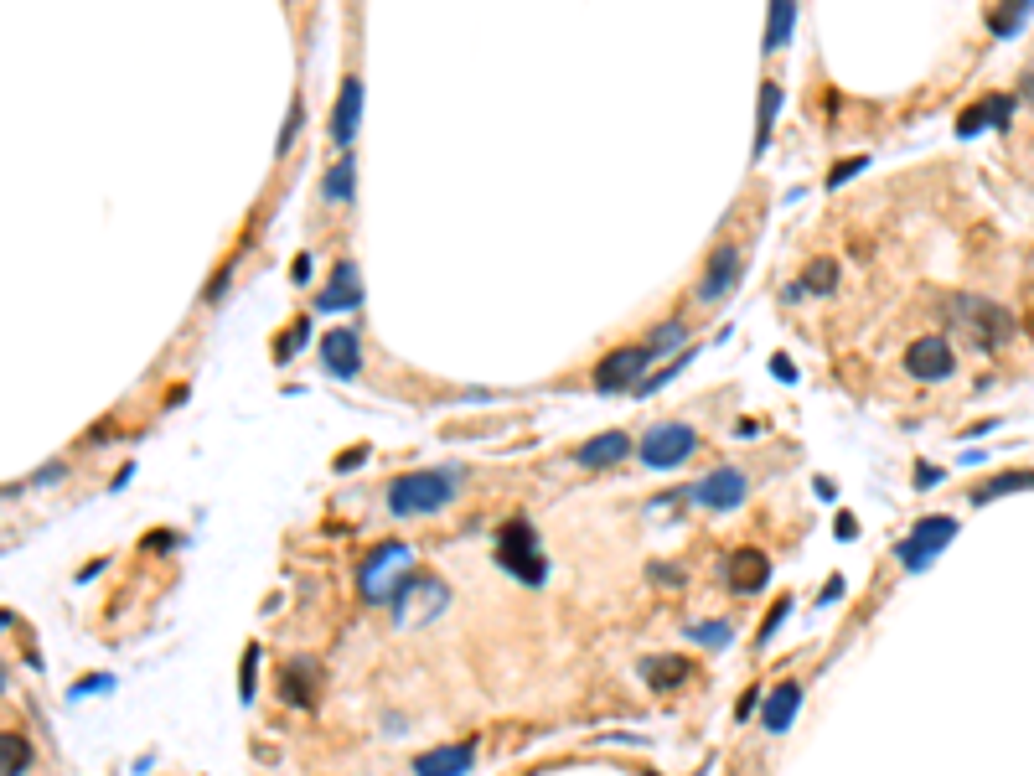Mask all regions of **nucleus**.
<instances>
[{
    "label": "nucleus",
    "instance_id": "1",
    "mask_svg": "<svg viewBox=\"0 0 1034 776\" xmlns=\"http://www.w3.org/2000/svg\"><path fill=\"white\" fill-rule=\"evenodd\" d=\"M947 321L957 326L972 347H983V352L1019 337L1014 311H1003L998 301H988V295H952V301H947Z\"/></svg>",
    "mask_w": 1034,
    "mask_h": 776
},
{
    "label": "nucleus",
    "instance_id": "2",
    "mask_svg": "<svg viewBox=\"0 0 1034 776\" xmlns=\"http://www.w3.org/2000/svg\"><path fill=\"white\" fill-rule=\"evenodd\" d=\"M455 497V471H404L388 482V513L393 518H419L440 513Z\"/></svg>",
    "mask_w": 1034,
    "mask_h": 776
},
{
    "label": "nucleus",
    "instance_id": "3",
    "mask_svg": "<svg viewBox=\"0 0 1034 776\" xmlns=\"http://www.w3.org/2000/svg\"><path fill=\"white\" fill-rule=\"evenodd\" d=\"M445 606H450V585L440 575H404V585L388 595V616H393V626H404V632L430 626Z\"/></svg>",
    "mask_w": 1034,
    "mask_h": 776
},
{
    "label": "nucleus",
    "instance_id": "4",
    "mask_svg": "<svg viewBox=\"0 0 1034 776\" xmlns=\"http://www.w3.org/2000/svg\"><path fill=\"white\" fill-rule=\"evenodd\" d=\"M497 564L507 575H517L528 590H538L543 580H549V559H543V549H538V533H533V523L528 518H512L502 533H497Z\"/></svg>",
    "mask_w": 1034,
    "mask_h": 776
},
{
    "label": "nucleus",
    "instance_id": "5",
    "mask_svg": "<svg viewBox=\"0 0 1034 776\" xmlns=\"http://www.w3.org/2000/svg\"><path fill=\"white\" fill-rule=\"evenodd\" d=\"M409 544H399V539H388V544H378L368 559H362V570H357V595L368 606H388V595L404 585V570H409Z\"/></svg>",
    "mask_w": 1034,
    "mask_h": 776
},
{
    "label": "nucleus",
    "instance_id": "6",
    "mask_svg": "<svg viewBox=\"0 0 1034 776\" xmlns=\"http://www.w3.org/2000/svg\"><path fill=\"white\" fill-rule=\"evenodd\" d=\"M693 445H698L693 425H683V420H662V425H652V430L642 435V466H652V471H673V466H683V461L693 456Z\"/></svg>",
    "mask_w": 1034,
    "mask_h": 776
},
{
    "label": "nucleus",
    "instance_id": "7",
    "mask_svg": "<svg viewBox=\"0 0 1034 776\" xmlns=\"http://www.w3.org/2000/svg\"><path fill=\"white\" fill-rule=\"evenodd\" d=\"M952 539H957V518H947V513H941V518H921V523L895 544V559L905 564V570H926V564L947 549Z\"/></svg>",
    "mask_w": 1034,
    "mask_h": 776
},
{
    "label": "nucleus",
    "instance_id": "8",
    "mask_svg": "<svg viewBox=\"0 0 1034 776\" xmlns=\"http://www.w3.org/2000/svg\"><path fill=\"white\" fill-rule=\"evenodd\" d=\"M745 492H750V482H745L740 466H714L709 476H698V482L688 487V502L709 507V513H729V507L745 502Z\"/></svg>",
    "mask_w": 1034,
    "mask_h": 776
},
{
    "label": "nucleus",
    "instance_id": "9",
    "mask_svg": "<svg viewBox=\"0 0 1034 776\" xmlns=\"http://www.w3.org/2000/svg\"><path fill=\"white\" fill-rule=\"evenodd\" d=\"M905 373L916 378V383H941V378H952L957 373V352L947 337H916L905 347Z\"/></svg>",
    "mask_w": 1034,
    "mask_h": 776
},
{
    "label": "nucleus",
    "instance_id": "10",
    "mask_svg": "<svg viewBox=\"0 0 1034 776\" xmlns=\"http://www.w3.org/2000/svg\"><path fill=\"white\" fill-rule=\"evenodd\" d=\"M652 368L647 347H616L611 357H600L595 368V388L600 394H616V388H642V373Z\"/></svg>",
    "mask_w": 1034,
    "mask_h": 776
},
{
    "label": "nucleus",
    "instance_id": "11",
    "mask_svg": "<svg viewBox=\"0 0 1034 776\" xmlns=\"http://www.w3.org/2000/svg\"><path fill=\"white\" fill-rule=\"evenodd\" d=\"M735 280H740V249H735V244H719V249L709 254V270L698 275V285H693V301H698V306H714L719 295L735 290Z\"/></svg>",
    "mask_w": 1034,
    "mask_h": 776
},
{
    "label": "nucleus",
    "instance_id": "12",
    "mask_svg": "<svg viewBox=\"0 0 1034 776\" xmlns=\"http://www.w3.org/2000/svg\"><path fill=\"white\" fill-rule=\"evenodd\" d=\"M321 363H326L331 378L352 383L362 373V337L352 332V326H331V332L321 337Z\"/></svg>",
    "mask_w": 1034,
    "mask_h": 776
},
{
    "label": "nucleus",
    "instance_id": "13",
    "mask_svg": "<svg viewBox=\"0 0 1034 776\" xmlns=\"http://www.w3.org/2000/svg\"><path fill=\"white\" fill-rule=\"evenodd\" d=\"M724 575H729V585H735L740 595H750V590H760L771 580V559H766V549H735L724 559Z\"/></svg>",
    "mask_w": 1034,
    "mask_h": 776
},
{
    "label": "nucleus",
    "instance_id": "14",
    "mask_svg": "<svg viewBox=\"0 0 1034 776\" xmlns=\"http://www.w3.org/2000/svg\"><path fill=\"white\" fill-rule=\"evenodd\" d=\"M357 301H362V275H357L352 259H342L337 270H331V280L321 285L316 311H347V306H357Z\"/></svg>",
    "mask_w": 1034,
    "mask_h": 776
},
{
    "label": "nucleus",
    "instance_id": "15",
    "mask_svg": "<svg viewBox=\"0 0 1034 776\" xmlns=\"http://www.w3.org/2000/svg\"><path fill=\"white\" fill-rule=\"evenodd\" d=\"M476 766V745H440L414 756V776H466Z\"/></svg>",
    "mask_w": 1034,
    "mask_h": 776
},
{
    "label": "nucleus",
    "instance_id": "16",
    "mask_svg": "<svg viewBox=\"0 0 1034 776\" xmlns=\"http://www.w3.org/2000/svg\"><path fill=\"white\" fill-rule=\"evenodd\" d=\"M1014 104H1019V94H993V99H983V104H972V109L957 119V130H962V135H978L983 125H993V130H1009V119H1014Z\"/></svg>",
    "mask_w": 1034,
    "mask_h": 776
},
{
    "label": "nucleus",
    "instance_id": "17",
    "mask_svg": "<svg viewBox=\"0 0 1034 776\" xmlns=\"http://www.w3.org/2000/svg\"><path fill=\"white\" fill-rule=\"evenodd\" d=\"M626 456H631V435H621V430H605V435L585 440L580 451H574V461H580L585 471H600V466H616V461H626Z\"/></svg>",
    "mask_w": 1034,
    "mask_h": 776
},
{
    "label": "nucleus",
    "instance_id": "18",
    "mask_svg": "<svg viewBox=\"0 0 1034 776\" xmlns=\"http://www.w3.org/2000/svg\"><path fill=\"white\" fill-rule=\"evenodd\" d=\"M357 119H362V78H347L342 94H337V109H331V140H337V145H352Z\"/></svg>",
    "mask_w": 1034,
    "mask_h": 776
},
{
    "label": "nucleus",
    "instance_id": "19",
    "mask_svg": "<svg viewBox=\"0 0 1034 776\" xmlns=\"http://www.w3.org/2000/svg\"><path fill=\"white\" fill-rule=\"evenodd\" d=\"M797 704H802V683H797V678H781L776 689L766 694V714H760V720H766V730L781 735L786 725L797 720Z\"/></svg>",
    "mask_w": 1034,
    "mask_h": 776
},
{
    "label": "nucleus",
    "instance_id": "20",
    "mask_svg": "<svg viewBox=\"0 0 1034 776\" xmlns=\"http://www.w3.org/2000/svg\"><path fill=\"white\" fill-rule=\"evenodd\" d=\"M280 699H285L290 709H311V699H316V663H290V668H280Z\"/></svg>",
    "mask_w": 1034,
    "mask_h": 776
},
{
    "label": "nucleus",
    "instance_id": "21",
    "mask_svg": "<svg viewBox=\"0 0 1034 776\" xmlns=\"http://www.w3.org/2000/svg\"><path fill=\"white\" fill-rule=\"evenodd\" d=\"M688 658H642V678H647V689L667 694V689H678V683L688 678Z\"/></svg>",
    "mask_w": 1034,
    "mask_h": 776
},
{
    "label": "nucleus",
    "instance_id": "22",
    "mask_svg": "<svg viewBox=\"0 0 1034 776\" xmlns=\"http://www.w3.org/2000/svg\"><path fill=\"white\" fill-rule=\"evenodd\" d=\"M1003 492H1034V471H998V476H988V482L972 492L967 502H972V507H988V502L1003 497Z\"/></svg>",
    "mask_w": 1034,
    "mask_h": 776
},
{
    "label": "nucleus",
    "instance_id": "23",
    "mask_svg": "<svg viewBox=\"0 0 1034 776\" xmlns=\"http://www.w3.org/2000/svg\"><path fill=\"white\" fill-rule=\"evenodd\" d=\"M776 109H781V83H766L760 88V119H755V156L771 145V125H776Z\"/></svg>",
    "mask_w": 1034,
    "mask_h": 776
},
{
    "label": "nucleus",
    "instance_id": "24",
    "mask_svg": "<svg viewBox=\"0 0 1034 776\" xmlns=\"http://www.w3.org/2000/svg\"><path fill=\"white\" fill-rule=\"evenodd\" d=\"M792 26H797V6H792V0H776V6H771V26H766V52H781L786 37H792Z\"/></svg>",
    "mask_w": 1034,
    "mask_h": 776
},
{
    "label": "nucleus",
    "instance_id": "25",
    "mask_svg": "<svg viewBox=\"0 0 1034 776\" xmlns=\"http://www.w3.org/2000/svg\"><path fill=\"white\" fill-rule=\"evenodd\" d=\"M352 187H357V161L347 156V161H337V166L326 171L321 192H326V202H347V197H352Z\"/></svg>",
    "mask_w": 1034,
    "mask_h": 776
},
{
    "label": "nucleus",
    "instance_id": "26",
    "mask_svg": "<svg viewBox=\"0 0 1034 776\" xmlns=\"http://www.w3.org/2000/svg\"><path fill=\"white\" fill-rule=\"evenodd\" d=\"M838 290V259L833 254H817L807 264V295H833Z\"/></svg>",
    "mask_w": 1034,
    "mask_h": 776
},
{
    "label": "nucleus",
    "instance_id": "27",
    "mask_svg": "<svg viewBox=\"0 0 1034 776\" xmlns=\"http://www.w3.org/2000/svg\"><path fill=\"white\" fill-rule=\"evenodd\" d=\"M1024 21H1029V6H1003V11H993V16H988V32H993L998 42H1009Z\"/></svg>",
    "mask_w": 1034,
    "mask_h": 776
},
{
    "label": "nucleus",
    "instance_id": "28",
    "mask_svg": "<svg viewBox=\"0 0 1034 776\" xmlns=\"http://www.w3.org/2000/svg\"><path fill=\"white\" fill-rule=\"evenodd\" d=\"M300 130H306V99L295 94V99H290V114H285V130H280V156L295 145V135H300Z\"/></svg>",
    "mask_w": 1034,
    "mask_h": 776
},
{
    "label": "nucleus",
    "instance_id": "29",
    "mask_svg": "<svg viewBox=\"0 0 1034 776\" xmlns=\"http://www.w3.org/2000/svg\"><path fill=\"white\" fill-rule=\"evenodd\" d=\"M683 337H688V326H683V321H662L657 332H652V342H647V352H652V357H657V352H673Z\"/></svg>",
    "mask_w": 1034,
    "mask_h": 776
},
{
    "label": "nucleus",
    "instance_id": "30",
    "mask_svg": "<svg viewBox=\"0 0 1034 776\" xmlns=\"http://www.w3.org/2000/svg\"><path fill=\"white\" fill-rule=\"evenodd\" d=\"M26 766H32V745H26L21 735L6 740V776H21Z\"/></svg>",
    "mask_w": 1034,
    "mask_h": 776
},
{
    "label": "nucleus",
    "instance_id": "31",
    "mask_svg": "<svg viewBox=\"0 0 1034 776\" xmlns=\"http://www.w3.org/2000/svg\"><path fill=\"white\" fill-rule=\"evenodd\" d=\"M688 637L704 642V647H724V642H729V626H724V621H698V626H688Z\"/></svg>",
    "mask_w": 1034,
    "mask_h": 776
},
{
    "label": "nucleus",
    "instance_id": "32",
    "mask_svg": "<svg viewBox=\"0 0 1034 776\" xmlns=\"http://www.w3.org/2000/svg\"><path fill=\"white\" fill-rule=\"evenodd\" d=\"M306 337H311V321H295L290 332H285V342L275 347V357H280V363H290V357H295L300 347H306Z\"/></svg>",
    "mask_w": 1034,
    "mask_h": 776
},
{
    "label": "nucleus",
    "instance_id": "33",
    "mask_svg": "<svg viewBox=\"0 0 1034 776\" xmlns=\"http://www.w3.org/2000/svg\"><path fill=\"white\" fill-rule=\"evenodd\" d=\"M786 611H792V601H786V595H781V601H776V606H771V616H766V626H760V637H755V642H760V647H766V642H771V637H776V626H781V621H786Z\"/></svg>",
    "mask_w": 1034,
    "mask_h": 776
},
{
    "label": "nucleus",
    "instance_id": "34",
    "mask_svg": "<svg viewBox=\"0 0 1034 776\" xmlns=\"http://www.w3.org/2000/svg\"><path fill=\"white\" fill-rule=\"evenodd\" d=\"M854 171H864V156H854V161H838V166H833V176H828V187H843V182H848V176H854Z\"/></svg>",
    "mask_w": 1034,
    "mask_h": 776
},
{
    "label": "nucleus",
    "instance_id": "35",
    "mask_svg": "<svg viewBox=\"0 0 1034 776\" xmlns=\"http://www.w3.org/2000/svg\"><path fill=\"white\" fill-rule=\"evenodd\" d=\"M254 663H259V647L243 652V699H254Z\"/></svg>",
    "mask_w": 1034,
    "mask_h": 776
},
{
    "label": "nucleus",
    "instance_id": "36",
    "mask_svg": "<svg viewBox=\"0 0 1034 776\" xmlns=\"http://www.w3.org/2000/svg\"><path fill=\"white\" fill-rule=\"evenodd\" d=\"M171 544H176V533H166V528H161V533H145V549H156V554H166Z\"/></svg>",
    "mask_w": 1034,
    "mask_h": 776
},
{
    "label": "nucleus",
    "instance_id": "37",
    "mask_svg": "<svg viewBox=\"0 0 1034 776\" xmlns=\"http://www.w3.org/2000/svg\"><path fill=\"white\" fill-rule=\"evenodd\" d=\"M1019 104H1034V63L1019 73Z\"/></svg>",
    "mask_w": 1034,
    "mask_h": 776
},
{
    "label": "nucleus",
    "instance_id": "38",
    "mask_svg": "<svg viewBox=\"0 0 1034 776\" xmlns=\"http://www.w3.org/2000/svg\"><path fill=\"white\" fill-rule=\"evenodd\" d=\"M99 689H109V678H83L78 689H73V699H83V694H99Z\"/></svg>",
    "mask_w": 1034,
    "mask_h": 776
},
{
    "label": "nucleus",
    "instance_id": "39",
    "mask_svg": "<svg viewBox=\"0 0 1034 776\" xmlns=\"http://www.w3.org/2000/svg\"><path fill=\"white\" fill-rule=\"evenodd\" d=\"M647 776H657V771H647Z\"/></svg>",
    "mask_w": 1034,
    "mask_h": 776
}]
</instances>
